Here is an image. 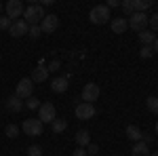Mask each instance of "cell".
Segmentation results:
<instances>
[{
    "label": "cell",
    "instance_id": "obj_38",
    "mask_svg": "<svg viewBox=\"0 0 158 156\" xmlns=\"http://www.w3.org/2000/svg\"><path fill=\"white\" fill-rule=\"evenodd\" d=\"M0 11H2V4H0Z\"/></svg>",
    "mask_w": 158,
    "mask_h": 156
},
{
    "label": "cell",
    "instance_id": "obj_16",
    "mask_svg": "<svg viewBox=\"0 0 158 156\" xmlns=\"http://www.w3.org/2000/svg\"><path fill=\"white\" fill-rule=\"evenodd\" d=\"M76 144H78V148H86V145L91 144V133L86 131V129H80V131L76 133Z\"/></svg>",
    "mask_w": 158,
    "mask_h": 156
},
{
    "label": "cell",
    "instance_id": "obj_31",
    "mask_svg": "<svg viewBox=\"0 0 158 156\" xmlns=\"http://www.w3.org/2000/svg\"><path fill=\"white\" fill-rule=\"evenodd\" d=\"M86 152H89V156H95L99 152V145L97 144H89L86 145Z\"/></svg>",
    "mask_w": 158,
    "mask_h": 156
},
{
    "label": "cell",
    "instance_id": "obj_29",
    "mask_svg": "<svg viewBox=\"0 0 158 156\" xmlns=\"http://www.w3.org/2000/svg\"><path fill=\"white\" fill-rule=\"evenodd\" d=\"M139 55H141L143 59H148V57H152V55H154V48H152V47H141Z\"/></svg>",
    "mask_w": 158,
    "mask_h": 156
},
{
    "label": "cell",
    "instance_id": "obj_32",
    "mask_svg": "<svg viewBox=\"0 0 158 156\" xmlns=\"http://www.w3.org/2000/svg\"><path fill=\"white\" fill-rule=\"evenodd\" d=\"M72 156H89V152H86V148H76L72 152Z\"/></svg>",
    "mask_w": 158,
    "mask_h": 156
},
{
    "label": "cell",
    "instance_id": "obj_3",
    "mask_svg": "<svg viewBox=\"0 0 158 156\" xmlns=\"http://www.w3.org/2000/svg\"><path fill=\"white\" fill-rule=\"evenodd\" d=\"M55 118H57V110H55V106H53L51 101L40 103V108H38V120H40L42 124H51Z\"/></svg>",
    "mask_w": 158,
    "mask_h": 156
},
{
    "label": "cell",
    "instance_id": "obj_23",
    "mask_svg": "<svg viewBox=\"0 0 158 156\" xmlns=\"http://www.w3.org/2000/svg\"><path fill=\"white\" fill-rule=\"evenodd\" d=\"M120 9L127 13L129 17H131V15L135 13V4H133V0H122V2H120Z\"/></svg>",
    "mask_w": 158,
    "mask_h": 156
},
{
    "label": "cell",
    "instance_id": "obj_21",
    "mask_svg": "<svg viewBox=\"0 0 158 156\" xmlns=\"http://www.w3.org/2000/svg\"><path fill=\"white\" fill-rule=\"evenodd\" d=\"M19 133H21V129H19L17 124H6V127H4V135H6L9 139H15V137H19Z\"/></svg>",
    "mask_w": 158,
    "mask_h": 156
},
{
    "label": "cell",
    "instance_id": "obj_2",
    "mask_svg": "<svg viewBox=\"0 0 158 156\" xmlns=\"http://www.w3.org/2000/svg\"><path fill=\"white\" fill-rule=\"evenodd\" d=\"M110 9L106 6V4H97V6H93L91 9V13H89V19H91V23L95 25H103L110 21Z\"/></svg>",
    "mask_w": 158,
    "mask_h": 156
},
{
    "label": "cell",
    "instance_id": "obj_27",
    "mask_svg": "<svg viewBox=\"0 0 158 156\" xmlns=\"http://www.w3.org/2000/svg\"><path fill=\"white\" fill-rule=\"evenodd\" d=\"M42 34V30H40V25H30V30H27V36H32V38H38Z\"/></svg>",
    "mask_w": 158,
    "mask_h": 156
},
{
    "label": "cell",
    "instance_id": "obj_6",
    "mask_svg": "<svg viewBox=\"0 0 158 156\" xmlns=\"http://www.w3.org/2000/svg\"><path fill=\"white\" fill-rule=\"evenodd\" d=\"M32 93H34V82H32V78H21V80L17 82V89H15L13 95H17L19 99H27V97H32Z\"/></svg>",
    "mask_w": 158,
    "mask_h": 156
},
{
    "label": "cell",
    "instance_id": "obj_24",
    "mask_svg": "<svg viewBox=\"0 0 158 156\" xmlns=\"http://www.w3.org/2000/svg\"><path fill=\"white\" fill-rule=\"evenodd\" d=\"M146 106H148V110H150L152 114H156V116H158V97H148Z\"/></svg>",
    "mask_w": 158,
    "mask_h": 156
},
{
    "label": "cell",
    "instance_id": "obj_8",
    "mask_svg": "<svg viewBox=\"0 0 158 156\" xmlns=\"http://www.w3.org/2000/svg\"><path fill=\"white\" fill-rule=\"evenodd\" d=\"M99 95H101L99 84H95V82H86L85 84V89H82V101H85V103H93V101H97Z\"/></svg>",
    "mask_w": 158,
    "mask_h": 156
},
{
    "label": "cell",
    "instance_id": "obj_14",
    "mask_svg": "<svg viewBox=\"0 0 158 156\" xmlns=\"http://www.w3.org/2000/svg\"><path fill=\"white\" fill-rule=\"evenodd\" d=\"M32 82L38 84V82H44L47 78H49V68H44V65H38V68H34V72H32Z\"/></svg>",
    "mask_w": 158,
    "mask_h": 156
},
{
    "label": "cell",
    "instance_id": "obj_11",
    "mask_svg": "<svg viewBox=\"0 0 158 156\" xmlns=\"http://www.w3.org/2000/svg\"><path fill=\"white\" fill-rule=\"evenodd\" d=\"M27 30H30V25L25 23L23 19H17V21H13L11 27H9V34H11L13 38H21L27 34Z\"/></svg>",
    "mask_w": 158,
    "mask_h": 156
},
{
    "label": "cell",
    "instance_id": "obj_26",
    "mask_svg": "<svg viewBox=\"0 0 158 156\" xmlns=\"http://www.w3.org/2000/svg\"><path fill=\"white\" fill-rule=\"evenodd\" d=\"M148 25L152 27V32H158V13H152V17L148 19Z\"/></svg>",
    "mask_w": 158,
    "mask_h": 156
},
{
    "label": "cell",
    "instance_id": "obj_36",
    "mask_svg": "<svg viewBox=\"0 0 158 156\" xmlns=\"http://www.w3.org/2000/svg\"><path fill=\"white\" fill-rule=\"evenodd\" d=\"M150 156H158V152H154V154H150Z\"/></svg>",
    "mask_w": 158,
    "mask_h": 156
},
{
    "label": "cell",
    "instance_id": "obj_18",
    "mask_svg": "<svg viewBox=\"0 0 158 156\" xmlns=\"http://www.w3.org/2000/svg\"><path fill=\"white\" fill-rule=\"evenodd\" d=\"M124 133H127V137H129L131 141H141V135H143V133H141V129H139L137 124H129Z\"/></svg>",
    "mask_w": 158,
    "mask_h": 156
},
{
    "label": "cell",
    "instance_id": "obj_4",
    "mask_svg": "<svg viewBox=\"0 0 158 156\" xmlns=\"http://www.w3.org/2000/svg\"><path fill=\"white\" fill-rule=\"evenodd\" d=\"M42 122L38 118H25L23 124H21V131L25 133V135H30V137H38V135H42Z\"/></svg>",
    "mask_w": 158,
    "mask_h": 156
},
{
    "label": "cell",
    "instance_id": "obj_10",
    "mask_svg": "<svg viewBox=\"0 0 158 156\" xmlns=\"http://www.w3.org/2000/svg\"><path fill=\"white\" fill-rule=\"evenodd\" d=\"M74 114H76V118H78V120H91L93 116H95V106L82 101V103H78V106H76Z\"/></svg>",
    "mask_w": 158,
    "mask_h": 156
},
{
    "label": "cell",
    "instance_id": "obj_25",
    "mask_svg": "<svg viewBox=\"0 0 158 156\" xmlns=\"http://www.w3.org/2000/svg\"><path fill=\"white\" fill-rule=\"evenodd\" d=\"M23 106H25L27 110H38V108H40V101H38L36 97L32 95V97H27V99H25V103H23Z\"/></svg>",
    "mask_w": 158,
    "mask_h": 156
},
{
    "label": "cell",
    "instance_id": "obj_20",
    "mask_svg": "<svg viewBox=\"0 0 158 156\" xmlns=\"http://www.w3.org/2000/svg\"><path fill=\"white\" fill-rule=\"evenodd\" d=\"M139 40H141L143 47H152L154 40H156V36L152 34V30H143V32H139Z\"/></svg>",
    "mask_w": 158,
    "mask_h": 156
},
{
    "label": "cell",
    "instance_id": "obj_22",
    "mask_svg": "<svg viewBox=\"0 0 158 156\" xmlns=\"http://www.w3.org/2000/svg\"><path fill=\"white\" fill-rule=\"evenodd\" d=\"M133 4H135V13H146L152 6V2H148V0H133Z\"/></svg>",
    "mask_w": 158,
    "mask_h": 156
},
{
    "label": "cell",
    "instance_id": "obj_9",
    "mask_svg": "<svg viewBox=\"0 0 158 156\" xmlns=\"http://www.w3.org/2000/svg\"><path fill=\"white\" fill-rule=\"evenodd\" d=\"M57 27H59V17L53 15V13H47L44 19L40 21V30H42V34H53Z\"/></svg>",
    "mask_w": 158,
    "mask_h": 156
},
{
    "label": "cell",
    "instance_id": "obj_7",
    "mask_svg": "<svg viewBox=\"0 0 158 156\" xmlns=\"http://www.w3.org/2000/svg\"><path fill=\"white\" fill-rule=\"evenodd\" d=\"M4 9H6V17L11 21H17V17H23V11H25L21 0H9Z\"/></svg>",
    "mask_w": 158,
    "mask_h": 156
},
{
    "label": "cell",
    "instance_id": "obj_17",
    "mask_svg": "<svg viewBox=\"0 0 158 156\" xmlns=\"http://www.w3.org/2000/svg\"><path fill=\"white\" fill-rule=\"evenodd\" d=\"M131 152H133V156H150L152 154V152H150V145L143 144V141H135Z\"/></svg>",
    "mask_w": 158,
    "mask_h": 156
},
{
    "label": "cell",
    "instance_id": "obj_34",
    "mask_svg": "<svg viewBox=\"0 0 158 156\" xmlns=\"http://www.w3.org/2000/svg\"><path fill=\"white\" fill-rule=\"evenodd\" d=\"M106 6H108V9H110V6H120V0H110Z\"/></svg>",
    "mask_w": 158,
    "mask_h": 156
},
{
    "label": "cell",
    "instance_id": "obj_12",
    "mask_svg": "<svg viewBox=\"0 0 158 156\" xmlns=\"http://www.w3.org/2000/svg\"><path fill=\"white\" fill-rule=\"evenodd\" d=\"M4 108L9 110V112H13V114H17V112H21L25 106H23V101H21L17 95H11V97L4 99Z\"/></svg>",
    "mask_w": 158,
    "mask_h": 156
},
{
    "label": "cell",
    "instance_id": "obj_1",
    "mask_svg": "<svg viewBox=\"0 0 158 156\" xmlns=\"http://www.w3.org/2000/svg\"><path fill=\"white\" fill-rule=\"evenodd\" d=\"M44 9L40 6V4H30L27 9L23 11V21L27 25H40V21L44 19Z\"/></svg>",
    "mask_w": 158,
    "mask_h": 156
},
{
    "label": "cell",
    "instance_id": "obj_13",
    "mask_svg": "<svg viewBox=\"0 0 158 156\" xmlns=\"http://www.w3.org/2000/svg\"><path fill=\"white\" fill-rule=\"evenodd\" d=\"M68 86H70L68 76H59V78H53V80H51V91H53V93H65Z\"/></svg>",
    "mask_w": 158,
    "mask_h": 156
},
{
    "label": "cell",
    "instance_id": "obj_35",
    "mask_svg": "<svg viewBox=\"0 0 158 156\" xmlns=\"http://www.w3.org/2000/svg\"><path fill=\"white\" fill-rule=\"evenodd\" d=\"M152 48H154V53H158V38L154 40V44H152Z\"/></svg>",
    "mask_w": 158,
    "mask_h": 156
},
{
    "label": "cell",
    "instance_id": "obj_28",
    "mask_svg": "<svg viewBox=\"0 0 158 156\" xmlns=\"http://www.w3.org/2000/svg\"><path fill=\"white\" fill-rule=\"evenodd\" d=\"M27 156H42V148L40 145H30L27 148Z\"/></svg>",
    "mask_w": 158,
    "mask_h": 156
},
{
    "label": "cell",
    "instance_id": "obj_30",
    "mask_svg": "<svg viewBox=\"0 0 158 156\" xmlns=\"http://www.w3.org/2000/svg\"><path fill=\"white\" fill-rule=\"evenodd\" d=\"M11 19H9V17H0V30H9V27H11Z\"/></svg>",
    "mask_w": 158,
    "mask_h": 156
},
{
    "label": "cell",
    "instance_id": "obj_5",
    "mask_svg": "<svg viewBox=\"0 0 158 156\" xmlns=\"http://www.w3.org/2000/svg\"><path fill=\"white\" fill-rule=\"evenodd\" d=\"M148 19H150V15L146 13H133L127 21H129V27H133L135 32H143L148 30Z\"/></svg>",
    "mask_w": 158,
    "mask_h": 156
},
{
    "label": "cell",
    "instance_id": "obj_37",
    "mask_svg": "<svg viewBox=\"0 0 158 156\" xmlns=\"http://www.w3.org/2000/svg\"><path fill=\"white\" fill-rule=\"evenodd\" d=\"M156 135H158V122H156Z\"/></svg>",
    "mask_w": 158,
    "mask_h": 156
},
{
    "label": "cell",
    "instance_id": "obj_19",
    "mask_svg": "<svg viewBox=\"0 0 158 156\" xmlns=\"http://www.w3.org/2000/svg\"><path fill=\"white\" fill-rule=\"evenodd\" d=\"M65 129H68V120H63V118H55L53 122H51V131L55 133V135L63 133Z\"/></svg>",
    "mask_w": 158,
    "mask_h": 156
},
{
    "label": "cell",
    "instance_id": "obj_33",
    "mask_svg": "<svg viewBox=\"0 0 158 156\" xmlns=\"http://www.w3.org/2000/svg\"><path fill=\"white\" fill-rule=\"evenodd\" d=\"M59 65H61V63H59L57 59L51 61V63H49V72H55V70H59Z\"/></svg>",
    "mask_w": 158,
    "mask_h": 156
},
{
    "label": "cell",
    "instance_id": "obj_15",
    "mask_svg": "<svg viewBox=\"0 0 158 156\" xmlns=\"http://www.w3.org/2000/svg\"><path fill=\"white\" fill-rule=\"evenodd\" d=\"M110 25H112V32H114V34H122V32H127L129 21H127L124 17H116V19L110 21Z\"/></svg>",
    "mask_w": 158,
    "mask_h": 156
}]
</instances>
